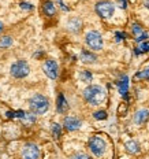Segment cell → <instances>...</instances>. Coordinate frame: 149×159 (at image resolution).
<instances>
[{
	"label": "cell",
	"mask_w": 149,
	"mask_h": 159,
	"mask_svg": "<svg viewBox=\"0 0 149 159\" xmlns=\"http://www.w3.org/2000/svg\"><path fill=\"white\" fill-rule=\"evenodd\" d=\"M84 99L90 106H99L104 102L105 91L100 85H89L84 91Z\"/></svg>",
	"instance_id": "obj_1"
},
{
	"label": "cell",
	"mask_w": 149,
	"mask_h": 159,
	"mask_svg": "<svg viewBox=\"0 0 149 159\" xmlns=\"http://www.w3.org/2000/svg\"><path fill=\"white\" fill-rule=\"evenodd\" d=\"M29 106H30L32 112H34V114H45L49 108V102L45 96L37 93L30 98Z\"/></svg>",
	"instance_id": "obj_2"
},
{
	"label": "cell",
	"mask_w": 149,
	"mask_h": 159,
	"mask_svg": "<svg viewBox=\"0 0 149 159\" xmlns=\"http://www.w3.org/2000/svg\"><path fill=\"white\" fill-rule=\"evenodd\" d=\"M89 150L92 151L94 157H103L107 150V144L100 136H93L89 140Z\"/></svg>",
	"instance_id": "obj_3"
},
{
	"label": "cell",
	"mask_w": 149,
	"mask_h": 159,
	"mask_svg": "<svg viewBox=\"0 0 149 159\" xmlns=\"http://www.w3.org/2000/svg\"><path fill=\"white\" fill-rule=\"evenodd\" d=\"M94 10L99 14V16H101V18H104V19H108L114 15L115 6H114V3L108 2V0H101V2H99L97 4H96Z\"/></svg>",
	"instance_id": "obj_4"
},
{
	"label": "cell",
	"mask_w": 149,
	"mask_h": 159,
	"mask_svg": "<svg viewBox=\"0 0 149 159\" xmlns=\"http://www.w3.org/2000/svg\"><path fill=\"white\" fill-rule=\"evenodd\" d=\"M85 41H86V45L90 49H94V51H100L103 48V37L99 32L96 30H90L86 33L85 36Z\"/></svg>",
	"instance_id": "obj_5"
},
{
	"label": "cell",
	"mask_w": 149,
	"mask_h": 159,
	"mask_svg": "<svg viewBox=\"0 0 149 159\" xmlns=\"http://www.w3.org/2000/svg\"><path fill=\"white\" fill-rule=\"evenodd\" d=\"M30 73V67H29L28 62L25 61H16L15 63L11 65V74L15 78H25Z\"/></svg>",
	"instance_id": "obj_6"
},
{
	"label": "cell",
	"mask_w": 149,
	"mask_h": 159,
	"mask_svg": "<svg viewBox=\"0 0 149 159\" xmlns=\"http://www.w3.org/2000/svg\"><path fill=\"white\" fill-rule=\"evenodd\" d=\"M42 70H44L45 75L51 80H55L58 78V74H59V66L56 63V61H52V59H48V61L44 62L42 65Z\"/></svg>",
	"instance_id": "obj_7"
},
{
	"label": "cell",
	"mask_w": 149,
	"mask_h": 159,
	"mask_svg": "<svg viewBox=\"0 0 149 159\" xmlns=\"http://www.w3.org/2000/svg\"><path fill=\"white\" fill-rule=\"evenodd\" d=\"M24 159H40V148L34 143H28L22 151Z\"/></svg>",
	"instance_id": "obj_8"
},
{
	"label": "cell",
	"mask_w": 149,
	"mask_h": 159,
	"mask_svg": "<svg viewBox=\"0 0 149 159\" xmlns=\"http://www.w3.org/2000/svg\"><path fill=\"white\" fill-rule=\"evenodd\" d=\"M63 125H64L66 130L74 132V130H77V129L81 128V121H79L78 118H75V117H66Z\"/></svg>",
	"instance_id": "obj_9"
},
{
	"label": "cell",
	"mask_w": 149,
	"mask_h": 159,
	"mask_svg": "<svg viewBox=\"0 0 149 159\" xmlns=\"http://www.w3.org/2000/svg\"><path fill=\"white\" fill-rule=\"evenodd\" d=\"M131 29H133V34H134V37H135V41H137V43L147 41L148 34L144 32V29L141 28V25H138V24H133V26H131Z\"/></svg>",
	"instance_id": "obj_10"
},
{
	"label": "cell",
	"mask_w": 149,
	"mask_h": 159,
	"mask_svg": "<svg viewBox=\"0 0 149 159\" xmlns=\"http://www.w3.org/2000/svg\"><path fill=\"white\" fill-rule=\"evenodd\" d=\"M148 119H149V111L145 110V108L138 110L137 112H135V115H134V122L137 125H144Z\"/></svg>",
	"instance_id": "obj_11"
},
{
	"label": "cell",
	"mask_w": 149,
	"mask_h": 159,
	"mask_svg": "<svg viewBox=\"0 0 149 159\" xmlns=\"http://www.w3.org/2000/svg\"><path fill=\"white\" fill-rule=\"evenodd\" d=\"M56 110H58V112H60V114H63V112H66L68 110V103H67V100H66V98L63 93H59V96H58V100H56Z\"/></svg>",
	"instance_id": "obj_12"
},
{
	"label": "cell",
	"mask_w": 149,
	"mask_h": 159,
	"mask_svg": "<svg viewBox=\"0 0 149 159\" xmlns=\"http://www.w3.org/2000/svg\"><path fill=\"white\" fill-rule=\"evenodd\" d=\"M118 89H119V93L122 96H127L129 92V77L127 75H123L118 82Z\"/></svg>",
	"instance_id": "obj_13"
},
{
	"label": "cell",
	"mask_w": 149,
	"mask_h": 159,
	"mask_svg": "<svg viewBox=\"0 0 149 159\" xmlns=\"http://www.w3.org/2000/svg\"><path fill=\"white\" fill-rule=\"evenodd\" d=\"M79 58H81V61L84 62V63H94L97 56L94 54H92V52H89V51H82Z\"/></svg>",
	"instance_id": "obj_14"
},
{
	"label": "cell",
	"mask_w": 149,
	"mask_h": 159,
	"mask_svg": "<svg viewBox=\"0 0 149 159\" xmlns=\"http://www.w3.org/2000/svg\"><path fill=\"white\" fill-rule=\"evenodd\" d=\"M125 148H126V151L130 152V154H138V152H140V145L134 140L127 141V143L125 144Z\"/></svg>",
	"instance_id": "obj_15"
},
{
	"label": "cell",
	"mask_w": 149,
	"mask_h": 159,
	"mask_svg": "<svg viewBox=\"0 0 149 159\" xmlns=\"http://www.w3.org/2000/svg\"><path fill=\"white\" fill-rule=\"evenodd\" d=\"M67 26H68V29H70V30L78 32L79 29H81V26H82V22H81V19H78V18H72V19L68 21Z\"/></svg>",
	"instance_id": "obj_16"
},
{
	"label": "cell",
	"mask_w": 149,
	"mask_h": 159,
	"mask_svg": "<svg viewBox=\"0 0 149 159\" xmlns=\"http://www.w3.org/2000/svg\"><path fill=\"white\" fill-rule=\"evenodd\" d=\"M42 8H44V12L48 16H54L55 12H56V7L54 6V3L52 2H45L44 6H42Z\"/></svg>",
	"instance_id": "obj_17"
},
{
	"label": "cell",
	"mask_w": 149,
	"mask_h": 159,
	"mask_svg": "<svg viewBox=\"0 0 149 159\" xmlns=\"http://www.w3.org/2000/svg\"><path fill=\"white\" fill-rule=\"evenodd\" d=\"M22 121H24V124H26V125L34 124V122H36V115H34V112H26L25 117L22 118Z\"/></svg>",
	"instance_id": "obj_18"
},
{
	"label": "cell",
	"mask_w": 149,
	"mask_h": 159,
	"mask_svg": "<svg viewBox=\"0 0 149 159\" xmlns=\"http://www.w3.org/2000/svg\"><path fill=\"white\" fill-rule=\"evenodd\" d=\"M149 51V41H142L137 48H135V54H142V52H148Z\"/></svg>",
	"instance_id": "obj_19"
},
{
	"label": "cell",
	"mask_w": 149,
	"mask_h": 159,
	"mask_svg": "<svg viewBox=\"0 0 149 159\" xmlns=\"http://www.w3.org/2000/svg\"><path fill=\"white\" fill-rule=\"evenodd\" d=\"M134 78H137V80H149V66L148 67H145L144 70L138 71L137 74H135Z\"/></svg>",
	"instance_id": "obj_20"
},
{
	"label": "cell",
	"mask_w": 149,
	"mask_h": 159,
	"mask_svg": "<svg viewBox=\"0 0 149 159\" xmlns=\"http://www.w3.org/2000/svg\"><path fill=\"white\" fill-rule=\"evenodd\" d=\"M10 45H12V39L10 36H4V37L0 39V47L2 48H7Z\"/></svg>",
	"instance_id": "obj_21"
},
{
	"label": "cell",
	"mask_w": 149,
	"mask_h": 159,
	"mask_svg": "<svg viewBox=\"0 0 149 159\" xmlns=\"http://www.w3.org/2000/svg\"><path fill=\"white\" fill-rule=\"evenodd\" d=\"M62 134V128L59 124H54L52 125V136H54L55 139H59Z\"/></svg>",
	"instance_id": "obj_22"
},
{
	"label": "cell",
	"mask_w": 149,
	"mask_h": 159,
	"mask_svg": "<svg viewBox=\"0 0 149 159\" xmlns=\"http://www.w3.org/2000/svg\"><path fill=\"white\" fill-rule=\"evenodd\" d=\"M92 77H93V75H92V73L88 71V70H84V71L81 73V80L84 82H90L92 81Z\"/></svg>",
	"instance_id": "obj_23"
},
{
	"label": "cell",
	"mask_w": 149,
	"mask_h": 159,
	"mask_svg": "<svg viewBox=\"0 0 149 159\" xmlns=\"http://www.w3.org/2000/svg\"><path fill=\"white\" fill-rule=\"evenodd\" d=\"M94 119H107V112L105 111H96L93 114Z\"/></svg>",
	"instance_id": "obj_24"
},
{
	"label": "cell",
	"mask_w": 149,
	"mask_h": 159,
	"mask_svg": "<svg viewBox=\"0 0 149 159\" xmlns=\"http://www.w3.org/2000/svg\"><path fill=\"white\" fill-rule=\"evenodd\" d=\"M71 159H92V158L88 157L86 154H75L74 157H71Z\"/></svg>",
	"instance_id": "obj_25"
},
{
	"label": "cell",
	"mask_w": 149,
	"mask_h": 159,
	"mask_svg": "<svg viewBox=\"0 0 149 159\" xmlns=\"http://www.w3.org/2000/svg\"><path fill=\"white\" fill-rule=\"evenodd\" d=\"M115 37H116V41H122V40L126 37V34H123V33H121V32H116L115 33Z\"/></svg>",
	"instance_id": "obj_26"
},
{
	"label": "cell",
	"mask_w": 149,
	"mask_h": 159,
	"mask_svg": "<svg viewBox=\"0 0 149 159\" xmlns=\"http://www.w3.org/2000/svg\"><path fill=\"white\" fill-rule=\"evenodd\" d=\"M21 8H22V10H32L33 6L29 4V3H21Z\"/></svg>",
	"instance_id": "obj_27"
},
{
	"label": "cell",
	"mask_w": 149,
	"mask_h": 159,
	"mask_svg": "<svg viewBox=\"0 0 149 159\" xmlns=\"http://www.w3.org/2000/svg\"><path fill=\"white\" fill-rule=\"evenodd\" d=\"M6 115H7V118H16V111H7L6 112Z\"/></svg>",
	"instance_id": "obj_28"
},
{
	"label": "cell",
	"mask_w": 149,
	"mask_h": 159,
	"mask_svg": "<svg viewBox=\"0 0 149 159\" xmlns=\"http://www.w3.org/2000/svg\"><path fill=\"white\" fill-rule=\"evenodd\" d=\"M119 4H121V8L127 7V2H126V0H119Z\"/></svg>",
	"instance_id": "obj_29"
},
{
	"label": "cell",
	"mask_w": 149,
	"mask_h": 159,
	"mask_svg": "<svg viewBox=\"0 0 149 159\" xmlns=\"http://www.w3.org/2000/svg\"><path fill=\"white\" fill-rule=\"evenodd\" d=\"M145 6H147V7L149 8V0H145Z\"/></svg>",
	"instance_id": "obj_30"
},
{
	"label": "cell",
	"mask_w": 149,
	"mask_h": 159,
	"mask_svg": "<svg viewBox=\"0 0 149 159\" xmlns=\"http://www.w3.org/2000/svg\"><path fill=\"white\" fill-rule=\"evenodd\" d=\"M2 30H3V24L0 22V33H2Z\"/></svg>",
	"instance_id": "obj_31"
}]
</instances>
